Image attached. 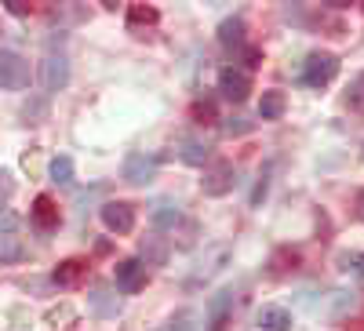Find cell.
Returning <instances> with one entry per match:
<instances>
[{
	"label": "cell",
	"instance_id": "obj_1",
	"mask_svg": "<svg viewBox=\"0 0 364 331\" xmlns=\"http://www.w3.org/2000/svg\"><path fill=\"white\" fill-rule=\"evenodd\" d=\"M336 73H339V58L331 55V51H314L306 63H302V84L317 87V92L336 80Z\"/></svg>",
	"mask_w": 364,
	"mask_h": 331
},
{
	"label": "cell",
	"instance_id": "obj_2",
	"mask_svg": "<svg viewBox=\"0 0 364 331\" xmlns=\"http://www.w3.org/2000/svg\"><path fill=\"white\" fill-rule=\"evenodd\" d=\"M233 183H237V168H233V161H211L208 168H204V178H200V190L208 193V197H223V193H230L233 190Z\"/></svg>",
	"mask_w": 364,
	"mask_h": 331
},
{
	"label": "cell",
	"instance_id": "obj_3",
	"mask_svg": "<svg viewBox=\"0 0 364 331\" xmlns=\"http://www.w3.org/2000/svg\"><path fill=\"white\" fill-rule=\"evenodd\" d=\"M26 84H29V63L15 51H0V87L18 92V87H26Z\"/></svg>",
	"mask_w": 364,
	"mask_h": 331
},
{
	"label": "cell",
	"instance_id": "obj_4",
	"mask_svg": "<svg viewBox=\"0 0 364 331\" xmlns=\"http://www.w3.org/2000/svg\"><path fill=\"white\" fill-rule=\"evenodd\" d=\"M204 320H208V331H226V324L233 320V291L230 288H223L208 298Z\"/></svg>",
	"mask_w": 364,
	"mask_h": 331
},
{
	"label": "cell",
	"instance_id": "obj_5",
	"mask_svg": "<svg viewBox=\"0 0 364 331\" xmlns=\"http://www.w3.org/2000/svg\"><path fill=\"white\" fill-rule=\"evenodd\" d=\"M117 288L124 291V295H135L146 288V262L142 259H124V262H117V273H113Z\"/></svg>",
	"mask_w": 364,
	"mask_h": 331
},
{
	"label": "cell",
	"instance_id": "obj_6",
	"mask_svg": "<svg viewBox=\"0 0 364 331\" xmlns=\"http://www.w3.org/2000/svg\"><path fill=\"white\" fill-rule=\"evenodd\" d=\"M102 222L113 233H132L135 229V207L128 200H106L102 204Z\"/></svg>",
	"mask_w": 364,
	"mask_h": 331
},
{
	"label": "cell",
	"instance_id": "obj_7",
	"mask_svg": "<svg viewBox=\"0 0 364 331\" xmlns=\"http://www.w3.org/2000/svg\"><path fill=\"white\" fill-rule=\"evenodd\" d=\"M219 92H223V99H230V102H245L248 92H252V80H248L245 70L226 66V70L219 73Z\"/></svg>",
	"mask_w": 364,
	"mask_h": 331
},
{
	"label": "cell",
	"instance_id": "obj_8",
	"mask_svg": "<svg viewBox=\"0 0 364 331\" xmlns=\"http://www.w3.org/2000/svg\"><path fill=\"white\" fill-rule=\"evenodd\" d=\"M157 175V157H146V153H132L124 161V183L132 186H149Z\"/></svg>",
	"mask_w": 364,
	"mask_h": 331
},
{
	"label": "cell",
	"instance_id": "obj_9",
	"mask_svg": "<svg viewBox=\"0 0 364 331\" xmlns=\"http://www.w3.org/2000/svg\"><path fill=\"white\" fill-rule=\"evenodd\" d=\"M44 87H48V92H63V87L70 84V58L66 55H48L44 58Z\"/></svg>",
	"mask_w": 364,
	"mask_h": 331
},
{
	"label": "cell",
	"instance_id": "obj_10",
	"mask_svg": "<svg viewBox=\"0 0 364 331\" xmlns=\"http://www.w3.org/2000/svg\"><path fill=\"white\" fill-rule=\"evenodd\" d=\"M51 277H55L58 288H77V284L87 277V262H84V259H66V262L55 266Z\"/></svg>",
	"mask_w": 364,
	"mask_h": 331
},
{
	"label": "cell",
	"instance_id": "obj_11",
	"mask_svg": "<svg viewBox=\"0 0 364 331\" xmlns=\"http://www.w3.org/2000/svg\"><path fill=\"white\" fill-rule=\"evenodd\" d=\"M178 157L186 161V164H208L211 146H208V139H200V135H186V139L178 142Z\"/></svg>",
	"mask_w": 364,
	"mask_h": 331
},
{
	"label": "cell",
	"instance_id": "obj_12",
	"mask_svg": "<svg viewBox=\"0 0 364 331\" xmlns=\"http://www.w3.org/2000/svg\"><path fill=\"white\" fill-rule=\"evenodd\" d=\"M157 18H161L157 8H149V4H132L128 8V29H132L135 37H142L149 26H157Z\"/></svg>",
	"mask_w": 364,
	"mask_h": 331
},
{
	"label": "cell",
	"instance_id": "obj_13",
	"mask_svg": "<svg viewBox=\"0 0 364 331\" xmlns=\"http://www.w3.org/2000/svg\"><path fill=\"white\" fill-rule=\"evenodd\" d=\"M259 327L262 331H291V313L281 306H262L259 310Z\"/></svg>",
	"mask_w": 364,
	"mask_h": 331
},
{
	"label": "cell",
	"instance_id": "obj_14",
	"mask_svg": "<svg viewBox=\"0 0 364 331\" xmlns=\"http://www.w3.org/2000/svg\"><path fill=\"white\" fill-rule=\"evenodd\" d=\"M33 222H37L41 229H55V226H58V207H55L51 197H37V200H33Z\"/></svg>",
	"mask_w": 364,
	"mask_h": 331
},
{
	"label": "cell",
	"instance_id": "obj_15",
	"mask_svg": "<svg viewBox=\"0 0 364 331\" xmlns=\"http://www.w3.org/2000/svg\"><path fill=\"white\" fill-rule=\"evenodd\" d=\"M219 44L223 48H245V18H226L219 26Z\"/></svg>",
	"mask_w": 364,
	"mask_h": 331
},
{
	"label": "cell",
	"instance_id": "obj_16",
	"mask_svg": "<svg viewBox=\"0 0 364 331\" xmlns=\"http://www.w3.org/2000/svg\"><path fill=\"white\" fill-rule=\"evenodd\" d=\"M284 92H262V99H259V116L262 120H277V116H284Z\"/></svg>",
	"mask_w": 364,
	"mask_h": 331
},
{
	"label": "cell",
	"instance_id": "obj_17",
	"mask_svg": "<svg viewBox=\"0 0 364 331\" xmlns=\"http://www.w3.org/2000/svg\"><path fill=\"white\" fill-rule=\"evenodd\" d=\"M149 219H154L157 229H175V226L182 222V212H178L171 200H161V204L154 207V215H149Z\"/></svg>",
	"mask_w": 364,
	"mask_h": 331
},
{
	"label": "cell",
	"instance_id": "obj_18",
	"mask_svg": "<svg viewBox=\"0 0 364 331\" xmlns=\"http://www.w3.org/2000/svg\"><path fill=\"white\" fill-rule=\"evenodd\" d=\"M142 262L146 266H164L168 262V244L161 237H146L142 240Z\"/></svg>",
	"mask_w": 364,
	"mask_h": 331
},
{
	"label": "cell",
	"instance_id": "obj_19",
	"mask_svg": "<svg viewBox=\"0 0 364 331\" xmlns=\"http://www.w3.org/2000/svg\"><path fill=\"white\" fill-rule=\"evenodd\" d=\"M302 259H299V251H291V248H284V251H277V255H273L269 259V273H288V269H295Z\"/></svg>",
	"mask_w": 364,
	"mask_h": 331
},
{
	"label": "cell",
	"instance_id": "obj_20",
	"mask_svg": "<svg viewBox=\"0 0 364 331\" xmlns=\"http://www.w3.org/2000/svg\"><path fill=\"white\" fill-rule=\"evenodd\" d=\"M346 106L357 109V113H364V73H357V77L350 80V87H346Z\"/></svg>",
	"mask_w": 364,
	"mask_h": 331
},
{
	"label": "cell",
	"instance_id": "obj_21",
	"mask_svg": "<svg viewBox=\"0 0 364 331\" xmlns=\"http://www.w3.org/2000/svg\"><path fill=\"white\" fill-rule=\"evenodd\" d=\"M48 171H51V183L63 186V183H70V178H73V161L70 157H55Z\"/></svg>",
	"mask_w": 364,
	"mask_h": 331
},
{
	"label": "cell",
	"instance_id": "obj_22",
	"mask_svg": "<svg viewBox=\"0 0 364 331\" xmlns=\"http://www.w3.org/2000/svg\"><path fill=\"white\" fill-rule=\"evenodd\" d=\"M26 255V248L18 244V237H0V262H15V259H22Z\"/></svg>",
	"mask_w": 364,
	"mask_h": 331
},
{
	"label": "cell",
	"instance_id": "obj_23",
	"mask_svg": "<svg viewBox=\"0 0 364 331\" xmlns=\"http://www.w3.org/2000/svg\"><path fill=\"white\" fill-rule=\"evenodd\" d=\"M339 266H343V273L364 281V251H346V255L339 259Z\"/></svg>",
	"mask_w": 364,
	"mask_h": 331
},
{
	"label": "cell",
	"instance_id": "obj_24",
	"mask_svg": "<svg viewBox=\"0 0 364 331\" xmlns=\"http://www.w3.org/2000/svg\"><path fill=\"white\" fill-rule=\"evenodd\" d=\"M91 306H95L99 313H117V310H120V303H117V298H109L106 288H95V291H91Z\"/></svg>",
	"mask_w": 364,
	"mask_h": 331
},
{
	"label": "cell",
	"instance_id": "obj_25",
	"mask_svg": "<svg viewBox=\"0 0 364 331\" xmlns=\"http://www.w3.org/2000/svg\"><path fill=\"white\" fill-rule=\"evenodd\" d=\"M269 171H273L269 164L259 171V183H255V190H252V207H259V204H262V197H266V186H269Z\"/></svg>",
	"mask_w": 364,
	"mask_h": 331
},
{
	"label": "cell",
	"instance_id": "obj_26",
	"mask_svg": "<svg viewBox=\"0 0 364 331\" xmlns=\"http://www.w3.org/2000/svg\"><path fill=\"white\" fill-rule=\"evenodd\" d=\"M223 131H226V135H245V131H252V120L237 113V116H230L226 124H223Z\"/></svg>",
	"mask_w": 364,
	"mask_h": 331
},
{
	"label": "cell",
	"instance_id": "obj_27",
	"mask_svg": "<svg viewBox=\"0 0 364 331\" xmlns=\"http://www.w3.org/2000/svg\"><path fill=\"white\" fill-rule=\"evenodd\" d=\"M171 331H197V324H193V313H190V310L175 313V320H171Z\"/></svg>",
	"mask_w": 364,
	"mask_h": 331
},
{
	"label": "cell",
	"instance_id": "obj_28",
	"mask_svg": "<svg viewBox=\"0 0 364 331\" xmlns=\"http://www.w3.org/2000/svg\"><path fill=\"white\" fill-rule=\"evenodd\" d=\"M240 58H245V66L252 70V66L262 63V51H259V48H245V55H240Z\"/></svg>",
	"mask_w": 364,
	"mask_h": 331
},
{
	"label": "cell",
	"instance_id": "obj_29",
	"mask_svg": "<svg viewBox=\"0 0 364 331\" xmlns=\"http://www.w3.org/2000/svg\"><path fill=\"white\" fill-rule=\"evenodd\" d=\"M193 116H200V120H204V116H215V106H211V102L204 99V102H197V106H193Z\"/></svg>",
	"mask_w": 364,
	"mask_h": 331
},
{
	"label": "cell",
	"instance_id": "obj_30",
	"mask_svg": "<svg viewBox=\"0 0 364 331\" xmlns=\"http://www.w3.org/2000/svg\"><path fill=\"white\" fill-rule=\"evenodd\" d=\"M11 190H15V186H11V175L0 171V197H11Z\"/></svg>",
	"mask_w": 364,
	"mask_h": 331
},
{
	"label": "cell",
	"instance_id": "obj_31",
	"mask_svg": "<svg viewBox=\"0 0 364 331\" xmlns=\"http://www.w3.org/2000/svg\"><path fill=\"white\" fill-rule=\"evenodd\" d=\"M8 11H11V15H29L33 8H29V4H22V0H8Z\"/></svg>",
	"mask_w": 364,
	"mask_h": 331
},
{
	"label": "cell",
	"instance_id": "obj_32",
	"mask_svg": "<svg viewBox=\"0 0 364 331\" xmlns=\"http://www.w3.org/2000/svg\"><path fill=\"white\" fill-rule=\"evenodd\" d=\"M15 226H18V219L11 212H0V229H15Z\"/></svg>",
	"mask_w": 364,
	"mask_h": 331
},
{
	"label": "cell",
	"instance_id": "obj_33",
	"mask_svg": "<svg viewBox=\"0 0 364 331\" xmlns=\"http://www.w3.org/2000/svg\"><path fill=\"white\" fill-rule=\"evenodd\" d=\"M357 215L364 219V190H360V197H357Z\"/></svg>",
	"mask_w": 364,
	"mask_h": 331
}]
</instances>
